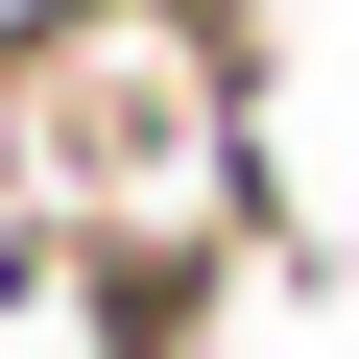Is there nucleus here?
Listing matches in <instances>:
<instances>
[{
    "instance_id": "obj_1",
    "label": "nucleus",
    "mask_w": 359,
    "mask_h": 359,
    "mask_svg": "<svg viewBox=\"0 0 359 359\" xmlns=\"http://www.w3.org/2000/svg\"><path fill=\"white\" fill-rule=\"evenodd\" d=\"M264 216L216 0H48L0 25V359H192Z\"/></svg>"
}]
</instances>
